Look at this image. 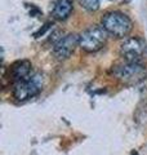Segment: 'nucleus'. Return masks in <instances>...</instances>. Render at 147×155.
Here are the masks:
<instances>
[{
    "mask_svg": "<svg viewBox=\"0 0 147 155\" xmlns=\"http://www.w3.org/2000/svg\"><path fill=\"white\" fill-rule=\"evenodd\" d=\"M102 27L116 38H124L132 30V21L122 12L111 11L102 18Z\"/></svg>",
    "mask_w": 147,
    "mask_h": 155,
    "instance_id": "nucleus-1",
    "label": "nucleus"
},
{
    "mask_svg": "<svg viewBox=\"0 0 147 155\" xmlns=\"http://www.w3.org/2000/svg\"><path fill=\"white\" fill-rule=\"evenodd\" d=\"M112 74L116 79L124 81V83H138L146 78L147 70L145 65H142L141 62L125 61L122 64L114 66Z\"/></svg>",
    "mask_w": 147,
    "mask_h": 155,
    "instance_id": "nucleus-2",
    "label": "nucleus"
},
{
    "mask_svg": "<svg viewBox=\"0 0 147 155\" xmlns=\"http://www.w3.org/2000/svg\"><path fill=\"white\" fill-rule=\"evenodd\" d=\"M43 88V76L40 74H34L26 79L14 84L13 96L18 101H26L35 97Z\"/></svg>",
    "mask_w": 147,
    "mask_h": 155,
    "instance_id": "nucleus-3",
    "label": "nucleus"
},
{
    "mask_svg": "<svg viewBox=\"0 0 147 155\" xmlns=\"http://www.w3.org/2000/svg\"><path fill=\"white\" fill-rule=\"evenodd\" d=\"M107 31L101 26H90L83 31L79 39V45L85 52H97L106 43Z\"/></svg>",
    "mask_w": 147,
    "mask_h": 155,
    "instance_id": "nucleus-4",
    "label": "nucleus"
},
{
    "mask_svg": "<svg viewBox=\"0 0 147 155\" xmlns=\"http://www.w3.org/2000/svg\"><path fill=\"white\" fill-rule=\"evenodd\" d=\"M146 51V43L141 38H128L120 47V54L125 61L139 62Z\"/></svg>",
    "mask_w": 147,
    "mask_h": 155,
    "instance_id": "nucleus-5",
    "label": "nucleus"
},
{
    "mask_svg": "<svg viewBox=\"0 0 147 155\" xmlns=\"http://www.w3.org/2000/svg\"><path fill=\"white\" fill-rule=\"evenodd\" d=\"M80 36H77L76 34H67L63 38L58 39V41L53 45V53L58 60H66L70 57L75 48L79 44Z\"/></svg>",
    "mask_w": 147,
    "mask_h": 155,
    "instance_id": "nucleus-6",
    "label": "nucleus"
},
{
    "mask_svg": "<svg viewBox=\"0 0 147 155\" xmlns=\"http://www.w3.org/2000/svg\"><path fill=\"white\" fill-rule=\"evenodd\" d=\"M31 72V64L26 60L16 61L14 64L11 65L9 67V79L13 84L18 83L23 79H26L27 76H30Z\"/></svg>",
    "mask_w": 147,
    "mask_h": 155,
    "instance_id": "nucleus-7",
    "label": "nucleus"
},
{
    "mask_svg": "<svg viewBox=\"0 0 147 155\" xmlns=\"http://www.w3.org/2000/svg\"><path fill=\"white\" fill-rule=\"evenodd\" d=\"M74 8L72 0H56L52 8V14L56 19L63 21L71 14Z\"/></svg>",
    "mask_w": 147,
    "mask_h": 155,
    "instance_id": "nucleus-8",
    "label": "nucleus"
},
{
    "mask_svg": "<svg viewBox=\"0 0 147 155\" xmlns=\"http://www.w3.org/2000/svg\"><path fill=\"white\" fill-rule=\"evenodd\" d=\"M100 2L101 0H80V4L88 11L94 12L100 8Z\"/></svg>",
    "mask_w": 147,
    "mask_h": 155,
    "instance_id": "nucleus-9",
    "label": "nucleus"
}]
</instances>
